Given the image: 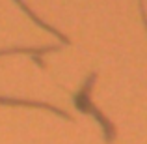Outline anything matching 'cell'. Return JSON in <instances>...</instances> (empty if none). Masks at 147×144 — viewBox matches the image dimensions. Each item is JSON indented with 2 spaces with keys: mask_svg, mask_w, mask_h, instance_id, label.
<instances>
[{
  "mask_svg": "<svg viewBox=\"0 0 147 144\" xmlns=\"http://www.w3.org/2000/svg\"><path fill=\"white\" fill-rule=\"evenodd\" d=\"M0 103H6V105H28V107H41V109H47V111H52V112H56V114H60V116H65V118H67V114H65L63 111H60V109L52 107V105H47V103H39V101H26V99H7V97H0Z\"/></svg>",
  "mask_w": 147,
  "mask_h": 144,
  "instance_id": "1",
  "label": "cell"
},
{
  "mask_svg": "<svg viewBox=\"0 0 147 144\" xmlns=\"http://www.w3.org/2000/svg\"><path fill=\"white\" fill-rule=\"evenodd\" d=\"M15 2H17V4H19V6H21V8H22V10H24V11H26V13H28V17H30V19H32V21H36V23H37V25H39V26H41V28H47V30H49V32H52V34H54V36H58V38H60V40H61V41H63V43H69V40H67V38H65V36H63V34H61V32H58V30H56V28H52V26H49V25H45V23H43V21H41V19H39V17H37V15H36V13H32V10H30V8H28V6H26V4H24V2H22V0H15Z\"/></svg>",
  "mask_w": 147,
  "mask_h": 144,
  "instance_id": "2",
  "label": "cell"
},
{
  "mask_svg": "<svg viewBox=\"0 0 147 144\" xmlns=\"http://www.w3.org/2000/svg\"><path fill=\"white\" fill-rule=\"evenodd\" d=\"M60 47L58 45H50V47H41V49H7V51H0V56L2 54H15V53H28V54H32V56H36V60H37V64L39 66H43V62L39 60V54H45V53H50V51H58Z\"/></svg>",
  "mask_w": 147,
  "mask_h": 144,
  "instance_id": "3",
  "label": "cell"
}]
</instances>
